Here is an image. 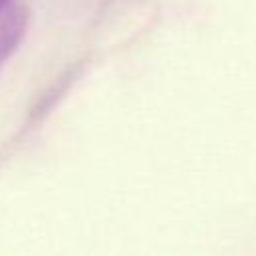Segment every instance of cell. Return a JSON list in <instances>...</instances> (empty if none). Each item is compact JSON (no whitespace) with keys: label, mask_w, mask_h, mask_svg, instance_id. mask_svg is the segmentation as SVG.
Instances as JSON below:
<instances>
[{"label":"cell","mask_w":256,"mask_h":256,"mask_svg":"<svg viewBox=\"0 0 256 256\" xmlns=\"http://www.w3.org/2000/svg\"><path fill=\"white\" fill-rule=\"evenodd\" d=\"M24 12L22 10H12L8 18L0 24V68L10 56V52L18 46L20 36L24 32Z\"/></svg>","instance_id":"6da1fadb"},{"label":"cell","mask_w":256,"mask_h":256,"mask_svg":"<svg viewBox=\"0 0 256 256\" xmlns=\"http://www.w3.org/2000/svg\"><path fill=\"white\" fill-rule=\"evenodd\" d=\"M8 2H10V0H0V12L6 8V4H8Z\"/></svg>","instance_id":"7a4b0ae2"}]
</instances>
